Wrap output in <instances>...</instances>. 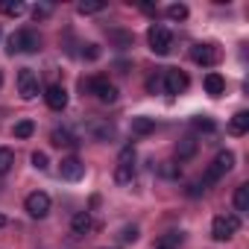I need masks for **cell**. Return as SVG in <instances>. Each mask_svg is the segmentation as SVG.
<instances>
[{"mask_svg": "<svg viewBox=\"0 0 249 249\" xmlns=\"http://www.w3.org/2000/svg\"><path fill=\"white\" fill-rule=\"evenodd\" d=\"M237 229H240V217L237 214H220L211 223V237L214 240H229Z\"/></svg>", "mask_w": 249, "mask_h": 249, "instance_id": "cell-6", "label": "cell"}, {"mask_svg": "<svg viewBox=\"0 0 249 249\" xmlns=\"http://www.w3.org/2000/svg\"><path fill=\"white\" fill-rule=\"evenodd\" d=\"M44 100H47V106H50L53 111H62V108L68 106V91H65V85H50V88L44 91Z\"/></svg>", "mask_w": 249, "mask_h": 249, "instance_id": "cell-12", "label": "cell"}, {"mask_svg": "<svg viewBox=\"0 0 249 249\" xmlns=\"http://www.w3.org/2000/svg\"><path fill=\"white\" fill-rule=\"evenodd\" d=\"M103 9H106V0H82V3L76 6L79 15H97V12H103Z\"/></svg>", "mask_w": 249, "mask_h": 249, "instance_id": "cell-23", "label": "cell"}, {"mask_svg": "<svg viewBox=\"0 0 249 249\" xmlns=\"http://www.w3.org/2000/svg\"><path fill=\"white\" fill-rule=\"evenodd\" d=\"M135 179V147H123L117 156V167H114V182L117 185H129Z\"/></svg>", "mask_w": 249, "mask_h": 249, "instance_id": "cell-3", "label": "cell"}, {"mask_svg": "<svg viewBox=\"0 0 249 249\" xmlns=\"http://www.w3.org/2000/svg\"><path fill=\"white\" fill-rule=\"evenodd\" d=\"M249 129V111H237L231 120H229V132L231 135H243Z\"/></svg>", "mask_w": 249, "mask_h": 249, "instance_id": "cell-15", "label": "cell"}, {"mask_svg": "<svg viewBox=\"0 0 249 249\" xmlns=\"http://www.w3.org/2000/svg\"><path fill=\"white\" fill-rule=\"evenodd\" d=\"M12 164H15V153L9 147H0V176H6L12 170Z\"/></svg>", "mask_w": 249, "mask_h": 249, "instance_id": "cell-24", "label": "cell"}, {"mask_svg": "<svg viewBox=\"0 0 249 249\" xmlns=\"http://www.w3.org/2000/svg\"><path fill=\"white\" fill-rule=\"evenodd\" d=\"M0 12L9 15V18H21L27 12V6L21 3V0H3V3H0Z\"/></svg>", "mask_w": 249, "mask_h": 249, "instance_id": "cell-21", "label": "cell"}, {"mask_svg": "<svg viewBox=\"0 0 249 249\" xmlns=\"http://www.w3.org/2000/svg\"><path fill=\"white\" fill-rule=\"evenodd\" d=\"M59 176H62V179H68V182H79V179L85 176V164H82L76 156L62 159V164H59Z\"/></svg>", "mask_w": 249, "mask_h": 249, "instance_id": "cell-11", "label": "cell"}, {"mask_svg": "<svg viewBox=\"0 0 249 249\" xmlns=\"http://www.w3.org/2000/svg\"><path fill=\"white\" fill-rule=\"evenodd\" d=\"M24 208H27V214L30 217H47L50 214V196L44 194V191H36V194H30L27 196V202H24Z\"/></svg>", "mask_w": 249, "mask_h": 249, "instance_id": "cell-9", "label": "cell"}, {"mask_svg": "<svg viewBox=\"0 0 249 249\" xmlns=\"http://www.w3.org/2000/svg\"><path fill=\"white\" fill-rule=\"evenodd\" d=\"M0 85H3V73H0Z\"/></svg>", "mask_w": 249, "mask_h": 249, "instance_id": "cell-36", "label": "cell"}, {"mask_svg": "<svg viewBox=\"0 0 249 249\" xmlns=\"http://www.w3.org/2000/svg\"><path fill=\"white\" fill-rule=\"evenodd\" d=\"M194 126H196L199 132H214V129H217V123H214L211 117H202V114H199V117H194Z\"/></svg>", "mask_w": 249, "mask_h": 249, "instance_id": "cell-28", "label": "cell"}, {"mask_svg": "<svg viewBox=\"0 0 249 249\" xmlns=\"http://www.w3.org/2000/svg\"><path fill=\"white\" fill-rule=\"evenodd\" d=\"M234 208H237V214L249 211V185H237V191H234Z\"/></svg>", "mask_w": 249, "mask_h": 249, "instance_id": "cell-20", "label": "cell"}, {"mask_svg": "<svg viewBox=\"0 0 249 249\" xmlns=\"http://www.w3.org/2000/svg\"><path fill=\"white\" fill-rule=\"evenodd\" d=\"M205 91H208L211 97H223V94H226V79H223L220 73H208V76H205Z\"/></svg>", "mask_w": 249, "mask_h": 249, "instance_id": "cell-14", "label": "cell"}, {"mask_svg": "<svg viewBox=\"0 0 249 249\" xmlns=\"http://www.w3.org/2000/svg\"><path fill=\"white\" fill-rule=\"evenodd\" d=\"M18 94H21L24 100L38 97V76H36L30 68H21V71H18Z\"/></svg>", "mask_w": 249, "mask_h": 249, "instance_id": "cell-10", "label": "cell"}, {"mask_svg": "<svg viewBox=\"0 0 249 249\" xmlns=\"http://www.w3.org/2000/svg\"><path fill=\"white\" fill-rule=\"evenodd\" d=\"M159 176H164V179H179V164H176V161H161V164H159Z\"/></svg>", "mask_w": 249, "mask_h": 249, "instance_id": "cell-26", "label": "cell"}, {"mask_svg": "<svg viewBox=\"0 0 249 249\" xmlns=\"http://www.w3.org/2000/svg\"><path fill=\"white\" fill-rule=\"evenodd\" d=\"M33 167H36V170H47V167H50L47 153H33Z\"/></svg>", "mask_w": 249, "mask_h": 249, "instance_id": "cell-33", "label": "cell"}, {"mask_svg": "<svg viewBox=\"0 0 249 249\" xmlns=\"http://www.w3.org/2000/svg\"><path fill=\"white\" fill-rule=\"evenodd\" d=\"M91 135L97 141H111L114 138V126H111V123H103V120H94L91 123Z\"/></svg>", "mask_w": 249, "mask_h": 249, "instance_id": "cell-16", "label": "cell"}, {"mask_svg": "<svg viewBox=\"0 0 249 249\" xmlns=\"http://www.w3.org/2000/svg\"><path fill=\"white\" fill-rule=\"evenodd\" d=\"M147 91H150V94H164V85H161V71H159V73H153V76L147 79Z\"/></svg>", "mask_w": 249, "mask_h": 249, "instance_id": "cell-30", "label": "cell"}, {"mask_svg": "<svg viewBox=\"0 0 249 249\" xmlns=\"http://www.w3.org/2000/svg\"><path fill=\"white\" fill-rule=\"evenodd\" d=\"M156 129V120L153 117H132V132L135 135H150Z\"/></svg>", "mask_w": 249, "mask_h": 249, "instance_id": "cell-22", "label": "cell"}, {"mask_svg": "<svg viewBox=\"0 0 249 249\" xmlns=\"http://www.w3.org/2000/svg\"><path fill=\"white\" fill-rule=\"evenodd\" d=\"M88 229H91V214L88 211H76L73 220H71V231L73 234H85Z\"/></svg>", "mask_w": 249, "mask_h": 249, "instance_id": "cell-17", "label": "cell"}, {"mask_svg": "<svg viewBox=\"0 0 249 249\" xmlns=\"http://www.w3.org/2000/svg\"><path fill=\"white\" fill-rule=\"evenodd\" d=\"M161 85H164V94H182L188 88V76L176 68H161Z\"/></svg>", "mask_w": 249, "mask_h": 249, "instance_id": "cell-7", "label": "cell"}, {"mask_svg": "<svg viewBox=\"0 0 249 249\" xmlns=\"http://www.w3.org/2000/svg\"><path fill=\"white\" fill-rule=\"evenodd\" d=\"M50 141H53V147H73V144H76L73 135H71V129H65V126H62V129L56 126V129L50 132Z\"/></svg>", "mask_w": 249, "mask_h": 249, "instance_id": "cell-18", "label": "cell"}, {"mask_svg": "<svg viewBox=\"0 0 249 249\" xmlns=\"http://www.w3.org/2000/svg\"><path fill=\"white\" fill-rule=\"evenodd\" d=\"M79 88L85 91V94H94L100 103H106V106H111V103H117V88L106 79V76H94V79H79Z\"/></svg>", "mask_w": 249, "mask_h": 249, "instance_id": "cell-1", "label": "cell"}, {"mask_svg": "<svg viewBox=\"0 0 249 249\" xmlns=\"http://www.w3.org/2000/svg\"><path fill=\"white\" fill-rule=\"evenodd\" d=\"M147 41H150V50H153L156 56H167L170 47H173V36H170V30L161 27V24H153V27L147 30Z\"/></svg>", "mask_w": 249, "mask_h": 249, "instance_id": "cell-4", "label": "cell"}, {"mask_svg": "<svg viewBox=\"0 0 249 249\" xmlns=\"http://www.w3.org/2000/svg\"><path fill=\"white\" fill-rule=\"evenodd\" d=\"M234 167V153L231 150H223V153H217V159L211 161V167L205 170V176H202V185H214L220 176H226L229 170Z\"/></svg>", "mask_w": 249, "mask_h": 249, "instance_id": "cell-5", "label": "cell"}, {"mask_svg": "<svg viewBox=\"0 0 249 249\" xmlns=\"http://www.w3.org/2000/svg\"><path fill=\"white\" fill-rule=\"evenodd\" d=\"M82 59H91V62L100 59V47H97V44H85V47H82Z\"/></svg>", "mask_w": 249, "mask_h": 249, "instance_id": "cell-34", "label": "cell"}, {"mask_svg": "<svg viewBox=\"0 0 249 249\" xmlns=\"http://www.w3.org/2000/svg\"><path fill=\"white\" fill-rule=\"evenodd\" d=\"M196 147H199V144H196V138H194V135H185V138L176 144V156H179V161L194 159V156H196Z\"/></svg>", "mask_w": 249, "mask_h": 249, "instance_id": "cell-13", "label": "cell"}, {"mask_svg": "<svg viewBox=\"0 0 249 249\" xmlns=\"http://www.w3.org/2000/svg\"><path fill=\"white\" fill-rule=\"evenodd\" d=\"M41 50V38L36 30H18L9 36V53H38Z\"/></svg>", "mask_w": 249, "mask_h": 249, "instance_id": "cell-2", "label": "cell"}, {"mask_svg": "<svg viewBox=\"0 0 249 249\" xmlns=\"http://www.w3.org/2000/svg\"><path fill=\"white\" fill-rule=\"evenodd\" d=\"M191 59L196 65H202V68H214L220 62V50L214 44H194L191 47Z\"/></svg>", "mask_w": 249, "mask_h": 249, "instance_id": "cell-8", "label": "cell"}, {"mask_svg": "<svg viewBox=\"0 0 249 249\" xmlns=\"http://www.w3.org/2000/svg\"><path fill=\"white\" fill-rule=\"evenodd\" d=\"M179 243H182V231H167L156 240L153 249H179Z\"/></svg>", "mask_w": 249, "mask_h": 249, "instance_id": "cell-19", "label": "cell"}, {"mask_svg": "<svg viewBox=\"0 0 249 249\" xmlns=\"http://www.w3.org/2000/svg\"><path fill=\"white\" fill-rule=\"evenodd\" d=\"M117 237H120L123 243H135V240H138V226H123Z\"/></svg>", "mask_w": 249, "mask_h": 249, "instance_id": "cell-29", "label": "cell"}, {"mask_svg": "<svg viewBox=\"0 0 249 249\" xmlns=\"http://www.w3.org/2000/svg\"><path fill=\"white\" fill-rule=\"evenodd\" d=\"M108 36H111V38H114V41H117L120 47H129V44H132V36H129V33H120V30H111Z\"/></svg>", "mask_w": 249, "mask_h": 249, "instance_id": "cell-31", "label": "cell"}, {"mask_svg": "<svg viewBox=\"0 0 249 249\" xmlns=\"http://www.w3.org/2000/svg\"><path fill=\"white\" fill-rule=\"evenodd\" d=\"M6 223H9V220H6V217H3V214H0V229H3V226H6Z\"/></svg>", "mask_w": 249, "mask_h": 249, "instance_id": "cell-35", "label": "cell"}, {"mask_svg": "<svg viewBox=\"0 0 249 249\" xmlns=\"http://www.w3.org/2000/svg\"><path fill=\"white\" fill-rule=\"evenodd\" d=\"M167 18H173V21H185V18H188V6H185V3H173V6H167Z\"/></svg>", "mask_w": 249, "mask_h": 249, "instance_id": "cell-27", "label": "cell"}, {"mask_svg": "<svg viewBox=\"0 0 249 249\" xmlns=\"http://www.w3.org/2000/svg\"><path fill=\"white\" fill-rule=\"evenodd\" d=\"M33 132H36V123L33 120H18L15 126H12V135L15 138H30Z\"/></svg>", "mask_w": 249, "mask_h": 249, "instance_id": "cell-25", "label": "cell"}, {"mask_svg": "<svg viewBox=\"0 0 249 249\" xmlns=\"http://www.w3.org/2000/svg\"><path fill=\"white\" fill-rule=\"evenodd\" d=\"M50 12H53V6H50V3H41V6L33 9V18H36V21H44V18H50Z\"/></svg>", "mask_w": 249, "mask_h": 249, "instance_id": "cell-32", "label": "cell"}]
</instances>
